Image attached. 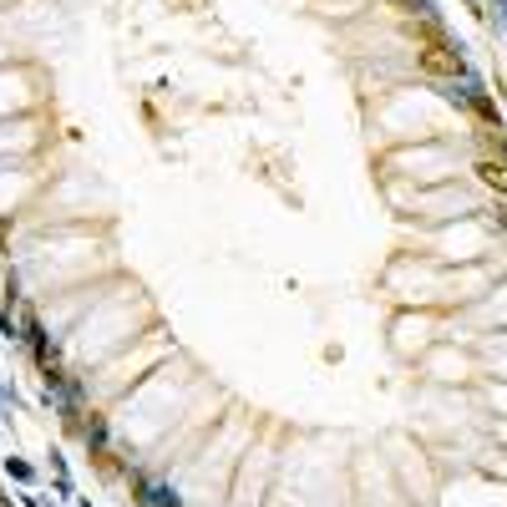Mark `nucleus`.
I'll use <instances>...</instances> for the list:
<instances>
[{
  "label": "nucleus",
  "mask_w": 507,
  "mask_h": 507,
  "mask_svg": "<svg viewBox=\"0 0 507 507\" xmlns=\"http://www.w3.org/2000/svg\"><path fill=\"white\" fill-rule=\"evenodd\" d=\"M482 178H487V183H497V188H507V173H502V167H492V163H482Z\"/></svg>",
  "instance_id": "2"
},
{
  "label": "nucleus",
  "mask_w": 507,
  "mask_h": 507,
  "mask_svg": "<svg viewBox=\"0 0 507 507\" xmlns=\"http://www.w3.org/2000/svg\"><path fill=\"white\" fill-rule=\"evenodd\" d=\"M421 61H426V71H436V76H462V56L451 46H426Z\"/></svg>",
  "instance_id": "1"
},
{
  "label": "nucleus",
  "mask_w": 507,
  "mask_h": 507,
  "mask_svg": "<svg viewBox=\"0 0 507 507\" xmlns=\"http://www.w3.org/2000/svg\"><path fill=\"white\" fill-rule=\"evenodd\" d=\"M401 5H406V10H416V16H421V10H426V0H401Z\"/></svg>",
  "instance_id": "3"
}]
</instances>
